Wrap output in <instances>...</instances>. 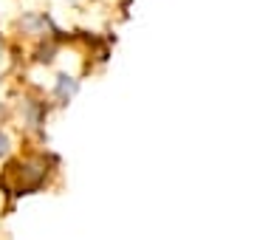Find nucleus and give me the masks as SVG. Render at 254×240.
Returning a JSON list of instances; mask_svg holds the SVG:
<instances>
[{
	"label": "nucleus",
	"mask_w": 254,
	"mask_h": 240,
	"mask_svg": "<svg viewBox=\"0 0 254 240\" xmlns=\"http://www.w3.org/2000/svg\"><path fill=\"white\" fill-rule=\"evenodd\" d=\"M76 88H79V82L73 79V76H68V74H60L57 76V85H54V93H57V99H63V102H68L76 93Z\"/></svg>",
	"instance_id": "obj_1"
},
{
	"label": "nucleus",
	"mask_w": 254,
	"mask_h": 240,
	"mask_svg": "<svg viewBox=\"0 0 254 240\" xmlns=\"http://www.w3.org/2000/svg\"><path fill=\"white\" fill-rule=\"evenodd\" d=\"M9 144H11L9 136H6V133H0V158H3L6 153H9Z\"/></svg>",
	"instance_id": "obj_2"
},
{
	"label": "nucleus",
	"mask_w": 254,
	"mask_h": 240,
	"mask_svg": "<svg viewBox=\"0 0 254 240\" xmlns=\"http://www.w3.org/2000/svg\"><path fill=\"white\" fill-rule=\"evenodd\" d=\"M0 65H3V48H0Z\"/></svg>",
	"instance_id": "obj_3"
}]
</instances>
